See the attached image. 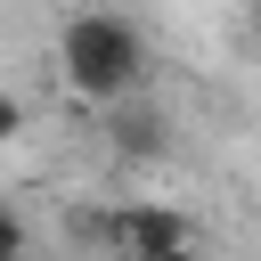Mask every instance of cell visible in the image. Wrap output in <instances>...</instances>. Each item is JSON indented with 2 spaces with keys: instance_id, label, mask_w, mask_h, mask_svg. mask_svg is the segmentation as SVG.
Instances as JSON below:
<instances>
[{
  "instance_id": "1",
  "label": "cell",
  "mask_w": 261,
  "mask_h": 261,
  "mask_svg": "<svg viewBox=\"0 0 261 261\" xmlns=\"http://www.w3.org/2000/svg\"><path fill=\"white\" fill-rule=\"evenodd\" d=\"M57 65H65V90L90 98V106H122L147 90V33L114 8H82L65 16L57 33Z\"/></svg>"
},
{
  "instance_id": "2",
  "label": "cell",
  "mask_w": 261,
  "mask_h": 261,
  "mask_svg": "<svg viewBox=\"0 0 261 261\" xmlns=\"http://www.w3.org/2000/svg\"><path fill=\"white\" fill-rule=\"evenodd\" d=\"M106 237H114V253H155V245H196V220L171 204H122L106 220Z\"/></svg>"
},
{
  "instance_id": "3",
  "label": "cell",
  "mask_w": 261,
  "mask_h": 261,
  "mask_svg": "<svg viewBox=\"0 0 261 261\" xmlns=\"http://www.w3.org/2000/svg\"><path fill=\"white\" fill-rule=\"evenodd\" d=\"M106 139H114V155H163V114L155 106H106Z\"/></svg>"
},
{
  "instance_id": "4",
  "label": "cell",
  "mask_w": 261,
  "mask_h": 261,
  "mask_svg": "<svg viewBox=\"0 0 261 261\" xmlns=\"http://www.w3.org/2000/svg\"><path fill=\"white\" fill-rule=\"evenodd\" d=\"M0 261H24V212L0 204Z\"/></svg>"
},
{
  "instance_id": "5",
  "label": "cell",
  "mask_w": 261,
  "mask_h": 261,
  "mask_svg": "<svg viewBox=\"0 0 261 261\" xmlns=\"http://www.w3.org/2000/svg\"><path fill=\"white\" fill-rule=\"evenodd\" d=\"M16 130H24V98H16V90H0V147H8Z\"/></svg>"
},
{
  "instance_id": "6",
  "label": "cell",
  "mask_w": 261,
  "mask_h": 261,
  "mask_svg": "<svg viewBox=\"0 0 261 261\" xmlns=\"http://www.w3.org/2000/svg\"><path fill=\"white\" fill-rule=\"evenodd\" d=\"M122 261H204L196 245H155V253H122Z\"/></svg>"
}]
</instances>
